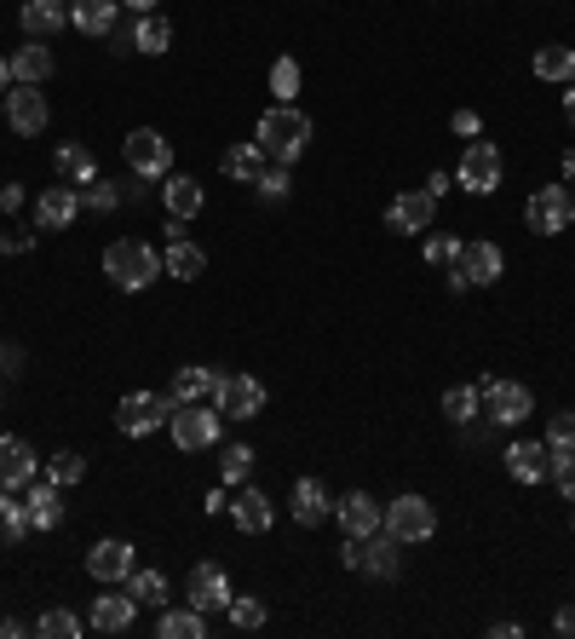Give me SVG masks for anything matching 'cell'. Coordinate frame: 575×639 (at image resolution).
<instances>
[{"label": "cell", "instance_id": "d6a6232c", "mask_svg": "<svg viewBox=\"0 0 575 639\" xmlns=\"http://www.w3.org/2000/svg\"><path fill=\"white\" fill-rule=\"evenodd\" d=\"M36 530L29 524V508L12 495V490H0V548H12V542H23V535Z\"/></svg>", "mask_w": 575, "mask_h": 639}, {"label": "cell", "instance_id": "bcb514c9", "mask_svg": "<svg viewBox=\"0 0 575 639\" xmlns=\"http://www.w3.org/2000/svg\"><path fill=\"white\" fill-rule=\"evenodd\" d=\"M254 185H259L270 201H282V196H288V167H282V161H277V167H265V174H259Z\"/></svg>", "mask_w": 575, "mask_h": 639}, {"label": "cell", "instance_id": "6da1fadb", "mask_svg": "<svg viewBox=\"0 0 575 639\" xmlns=\"http://www.w3.org/2000/svg\"><path fill=\"white\" fill-rule=\"evenodd\" d=\"M254 145L270 156V161H299L306 156V145H311V116H299L294 105H277V110H265L259 116V127H254Z\"/></svg>", "mask_w": 575, "mask_h": 639}, {"label": "cell", "instance_id": "277c9868", "mask_svg": "<svg viewBox=\"0 0 575 639\" xmlns=\"http://www.w3.org/2000/svg\"><path fill=\"white\" fill-rule=\"evenodd\" d=\"M121 156H127V167H132L139 179H167V174H174V145H167L156 127H132L127 145H121Z\"/></svg>", "mask_w": 575, "mask_h": 639}, {"label": "cell", "instance_id": "b9f144b4", "mask_svg": "<svg viewBox=\"0 0 575 639\" xmlns=\"http://www.w3.org/2000/svg\"><path fill=\"white\" fill-rule=\"evenodd\" d=\"M547 450H553V455H569V450H575V415H569V410H558V415L547 421Z\"/></svg>", "mask_w": 575, "mask_h": 639}, {"label": "cell", "instance_id": "7c38bea8", "mask_svg": "<svg viewBox=\"0 0 575 639\" xmlns=\"http://www.w3.org/2000/svg\"><path fill=\"white\" fill-rule=\"evenodd\" d=\"M334 519L346 524V535H375V530H386V508H380L368 490H351V495L334 501Z\"/></svg>", "mask_w": 575, "mask_h": 639}, {"label": "cell", "instance_id": "8fae6325", "mask_svg": "<svg viewBox=\"0 0 575 639\" xmlns=\"http://www.w3.org/2000/svg\"><path fill=\"white\" fill-rule=\"evenodd\" d=\"M484 410H489L495 426H518V421H529L535 397H529V386H518V381H484Z\"/></svg>", "mask_w": 575, "mask_h": 639}, {"label": "cell", "instance_id": "e575fe53", "mask_svg": "<svg viewBox=\"0 0 575 639\" xmlns=\"http://www.w3.org/2000/svg\"><path fill=\"white\" fill-rule=\"evenodd\" d=\"M535 76L569 87V81H575V47H541V52H535Z\"/></svg>", "mask_w": 575, "mask_h": 639}, {"label": "cell", "instance_id": "e0dca14e", "mask_svg": "<svg viewBox=\"0 0 575 639\" xmlns=\"http://www.w3.org/2000/svg\"><path fill=\"white\" fill-rule=\"evenodd\" d=\"M190 604H196L201 617L225 611V604H230V577H225L219 564H196V570H190Z\"/></svg>", "mask_w": 575, "mask_h": 639}, {"label": "cell", "instance_id": "9c48e42d", "mask_svg": "<svg viewBox=\"0 0 575 639\" xmlns=\"http://www.w3.org/2000/svg\"><path fill=\"white\" fill-rule=\"evenodd\" d=\"M214 410H219L225 421H254V415L265 410V386H259L254 375H219Z\"/></svg>", "mask_w": 575, "mask_h": 639}, {"label": "cell", "instance_id": "11a10c76", "mask_svg": "<svg viewBox=\"0 0 575 639\" xmlns=\"http://www.w3.org/2000/svg\"><path fill=\"white\" fill-rule=\"evenodd\" d=\"M564 116H569V121H575V81H569V87H564Z\"/></svg>", "mask_w": 575, "mask_h": 639}, {"label": "cell", "instance_id": "db71d44e", "mask_svg": "<svg viewBox=\"0 0 575 639\" xmlns=\"http://www.w3.org/2000/svg\"><path fill=\"white\" fill-rule=\"evenodd\" d=\"M23 633V622H12V617H0V639H18Z\"/></svg>", "mask_w": 575, "mask_h": 639}, {"label": "cell", "instance_id": "484cf974", "mask_svg": "<svg viewBox=\"0 0 575 639\" xmlns=\"http://www.w3.org/2000/svg\"><path fill=\"white\" fill-rule=\"evenodd\" d=\"M7 63H12V81H23V87H41V81L52 76V52H47L36 36H29V47H18Z\"/></svg>", "mask_w": 575, "mask_h": 639}, {"label": "cell", "instance_id": "f1b7e54d", "mask_svg": "<svg viewBox=\"0 0 575 639\" xmlns=\"http://www.w3.org/2000/svg\"><path fill=\"white\" fill-rule=\"evenodd\" d=\"M116 7H121V0H76L70 23L81 29V36H110V29H116Z\"/></svg>", "mask_w": 575, "mask_h": 639}, {"label": "cell", "instance_id": "ee69618b", "mask_svg": "<svg viewBox=\"0 0 575 639\" xmlns=\"http://www.w3.org/2000/svg\"><path fill=\"white\" fill-rule=\"evenodd\" d=\"M36 633H47V639H81V622H76L70 611H47V617L36 622Z\"/></svg>", "mask_w": 575, "mask_h": 639}, {"label": "cell", "instance_id": "5b68a950", "mask_svg": "<svg viewBox=\"0 0 575 639\" xmlns=\"http://www.w3.org/2000/svg\"><path fill=\"white\" fill-rule=\"evenodd\" d=\"M174 444L185 450V455H196V450H208L214 439H219V426H225V415L219 410H208V403H174Z\"/></svg>", "mask_w": 575, "mask_h": 639}, {"label": "cell", "instance_id": "d590c367", "mask_svg": "<svg viewBox=\"0 0 575 639\" xmlns=\"http://www.w3.org/2000/svg\"><path fill=\"white\" fill-rule=\"evenodd\" d=\"M167 272H174V277H185V283H196L201 272H208V254H201L196 243H185V237H174V248H167Z\"/></svg>", "mask_w": 575, "mask_h": 639}, {"label": "cell", "instance_id": "5bb4252c", "mask_svg": "<svg viewBox=\"0 0 575 639\" xmlns=\"http://www.w3.org/2000/svg\"><path fill=\"white\" fill-rule=\"evenodd\" d=\"M432 219H437V196H426V190H403L391 208H386V225L403 230V237H415V230H432Z\"/></svg>", "mask_w": 575, "mask_h": 639}, {"label": "cell", "instance_id": "ffe728a7", "mask_svg": "<svg viewBox=\"0 0 575 639\" xmlns=\"http://www.w3.org/2000/svg\"><path fill=\"white\" fill-rule=\"evenodd\" d=\"M357 542H363V564H357L363 577H380V582H386V577H397V548H403V542H397L391 530H375V535H357Z\"/></svg>", "mask_w": 575, "mask_h": 639}, {"label": "cell", "instance_id": "f6af8a7d", "mask_svg": "<svg viewBox=\"0 0 575 639\" xmlns=\"http://www.w3.org/2000/svg\"><path fill=\"white\" fill-rule=\"evenodd\" d=\"M116 201H121V196H116V185H98V179H92V185H81V208H98V214H110Z\"/></svg>", "mask_w": 575, "mask_h": 639}, {"label": "cell", "instance_id": "30bf717a", "mask_svg": "<svg viewBox=\"0 0 575 639\" xmlns=\"http://www.w3.org/2000/svg\"><path fill=\"white\" fill-rule=\"evenodd\" d=\"M455 185H460V190H472V196H489V190L500 185V150H495L489 139H472V150L460 156Z\"/></svg>", "mask_w": 575, "mask_h": 639}, {"label": "cell", "instance_id": "6f0895ef", "mask_svg": "<svg viewBox=\"0 0 575 639\" xmlns=\"http://www.w3.org/2000/svg\"><path fill=\"white\" fill-rule=\"evenodd\" d=\"M121 7H132V12H156V0H121Z\"/></svg>", "mask_w": 575, "mask_h": 639}, {"label": "cell", "instance_id": "ab89813d", "mask_svg": "<svg viewBox=\"0 0 575 639\" xmlns=\"http://www.w3.org/2000/svg\"><path fill=\"white\" fill-rule=\"evenodd\" d=\"M47 479H52V484H81V479H87V455L58 450V455L47 461Z\"/></svg>", "mask_w": 575, "mask_h": 639}, {"label": "cell", "instance_id": "9f6ffc18", "mask_svg": "<svg viewBox=\"0 0 575 639\" xmlns=\"http://www.w3.org/2000/svg\"><path fill=\"white\" fill-rule=\"evenodd\" d=\"M7 87H12V63H7V58H0V92H7Z\"/></svg>", "mask_w": 575, "mask_h": 639}, {"label": "cell", "instance_id": "ba28073f", "mask_svg": "<svg viewBox=\"0 0 575 639\" xmlns=\"http://www.w3.org/2000/svg\"><path fill=\"white\" fill-rule=\"evenodd\" d=\"M524 219H529V230H541V237H558V230H569V219H575V201H569L564 185H541L524 201Z\"/></svg>", "mask_w": 575, "mask_h": 639}, {"label": "cell", "instance_id": "ac0fdd59", "mask_svg": "<svg viewBox=\"0 0 575 639\" xmlns=\"http://www.w3.org/2000/svg\"><path fill=\"white\" fill-rule=\"evenodd\" d=\"M76 214H81V190L58 179V185H52V190L36 201V230H63V225H70Z\"/></svg>", "mask_w": 575, "mask_h": 639}, {"label": "cell", "instance_id": "4316f807", "mask_svg": "<svg viewBox=\"0 0 575 639\" xmlns=\"http://www.w3.org/2000/svg\"><path fill=\"white\" fill-rule=\"evenodd\" d=\"M52 167H58V179L63 185H92L98 179V161H92V150L87 145H58V156H52Z\"/></svg>", "mask_w": 575, "mask_h": 639}, {"label": "cell", "instance_id": "2e32d148", "mask_svg": "<svg viewBox=\"0 0 575 639\" xmlns=\"http://www.w3.org/2000/svg\"><path fill=\"white\" fill-rule=\"evenodd\" d=\"M87 570H92V582H127V570H132V548L121 542V535H105L92 553H87Z\"/></svg>", "mask_w": 575, "mask_h": 639}, {"label": "cell", "instance_id": "f546056e", "mask_svg": "<svg viewBox=\"0 0 575 639\" xmlns=\"http://www.w3.org/2000/svg\"><path fill=\"white\" fill-rule=\"evenodd\" d=\"M23 508H29V524H36V530H58V524H63V501H58V484H52V479H47V484H29Z\"/></svg>", "mask_w": 575, "mask_h": 639}, {"label": "cell", "instance_id": "7dc6e473", "mask_svg": "<svg viewBox=\"0 0 575 639\" xmlns=\"http://www.w3.org/2000/svg\"><path fill=\"white\" fill-rule=\"evenodd\" d=\"M547 479H553L569 501H575V450H569V455H553V473H547Z\"/></svg>", "mask_w": 575, "mask_h": 639}, {"label": "cell", "instance_id": "7402d4cb", "mask_svg": "<svg viewBox=\"0 0 575 639\" xmlns=\"http://www.w3.org/2000/svg\"><path fill=\"white\" fill-rule=\"evenodd\" d=\"M132 617H139L132 593H98V599H92V628H98V633H127Z\"/></svg>", "mask_w": 575, "mask_h": 639}, {"label": "cell", "instance_id": "4dcf8cb0", "mask_svg": "<svg viewBox=\"0 0 575 639\" xmlns=\"http://www.w3.org/2000/svg\"><path fill=\"white\" fill-rule=\"evenodd\" d=\"M127 593H132V604L161 611V604H167V577H161V570H139V564H132L127 570Z\"/></svg>", "mask_w": 575, "mask_h": 639}, {"label": "cell", "instance_id": "7a4b0ae2", "mask_svg": "<svg viewBox=\"0 0 575 639\" xmlns=\"http://www.w3.org/2000/svg\"><path fill=\"white\" fill-rule=\"evenodd\" d=\"M105 277H110L121 294H139V288H150V283L161 277V254H156L150 243H139V237H121V243L105 248Z\"/></svg>", "mask_w": 575, "mask_h": 639}, {"label": "cell", "instance_id": "52a82bcc", "mask_svg": "<svg viewBox=\"0 0 575 639\" xmlns=\"http://www.w3.org/2000/svg\"><path fill=\"white\" fill-rule=\"evenodd\" d=\"M449 288H489L500 272H506V259H500V248L495 243H460V259L449 265Z\"/></svg>", "mask_w": 575, "mask_h": 639}, {"label": "cell", "instance_id": "681fc988", "mask_svg": "<svg viewBox=\"0 0 575 639\" xmlns=\"http://www.w3.org/2000/svg\"><path fill=\"white\" fill-rule=\"evenodd\" d=\"M29 248H36L29 230H0V254H29Z\"/></svg>", "mask_w": 575, "mask_h": 639}, {"label": "cell", "instance_id": "d6986e66", "mask_svg": "<svg viewBox=\"0 0 575 639\" xmlns=\"http://www.w3.org/2000/svg\"><path fill=\"white\" fill-rule=\"evenodd\" d=\"M36 450H29L23 439H0V490H23L36 484Z\"/></svg>", "mask_w": 575, "mask_h": 639}, {"label": "cell", "instance_id": "8d00e7d4", "mask_svg": "<svg viewBox=\"0 0 575 639\" xmlns=\"http://www.w3.org/2000/svg\"><path fill=\"white\" fill-rule=\"evenodd\" d=\"M156 633H161V639H201V633H208V622H201V611L190 604V611H167V617L156 622Z\"/></svg>", "mask_w": 575, "mask_h": 639}, {"label": "cell", "instance_id": "8992f818", "mask_svg": "<svg viewBox=\"0 0 575 639\" xmlns=\"http://www.w3.org/2000/svg\"><path fill=\"white\" fill-rule=\"evenodd\" d=\"M386 530L397 535V542H432L437 535V508L426 495H397L386 508Z\"/></svg>", "mask_w": 575, "mask_h": 639}, {"label": "cell", "instance_id": "f35d334b", "mask_svg": "<svg viewBox=\"0 0 575 639\" xmlns=\"http://www.w3.org/2000/svg\"><path fill=\"white\" fill-rule=\"evenodd\" d=\"M270 92H277V105H294V98H299V63L294 58L270 63Z\"/></svg>", "mask_w": 575, "mask_h": 639}, {"label": "cell", "instance_id": "83f0119b", "mask_svg": "<svg viewBox=\"0 0 575 639\" xmlns=\"http://www.w3.org/2000/svg\"><path fill=\"white\" fill-rule=\"evenodd\" d=\"M328 513H334V501H328V490H323L317 479H299V484H294V519H299V524L311 530V524H323Z\"/></svg>", "mask_w": 575, "mask_h": 639}, {"label": "cell", "instance_id": "f907efd6", "mask_svg": "<svg viewBox=\"0 0 575 639\" xmlns=\"http://www.w3.org/2000/svg\"><path fill=\"white\" fill-rule=\"evenodd\" d=\"M455 132H460V139H478V132H484V116H478V110H455Z\"/></svg>", "mask_w": 575, "mask_h": 639}, {"label": "cell", "instance_id": "603a6c76", "mask_svg": "<svg viewBox=\"0 0 575 639\" xmlns=\"http://www.w3.org/2000/svg\"><path fill=\"white\" fill-rule=\"evenodd\" d=\"M18 23H23V36H58L63 23H70V7L63 0H23V12H18Z\"/></svg>", "mask_w": 575, "mask_h": 639}, {"label": "cell", "instance_id": "7bdbcfd3", "mask_svg": "<svg viewBox=\"0 0 575 639\" xmlns=\"http://www.w3.org/2000/svg\"><path fill=\"white\" fill-rule=\"evenodd\" d=\"M219 473H225V484H248V473H254V450H248V444H230Z\"/></svg>", "mask_w": 575, "mask_h": 639}, {"label": "cell", "instance_id": "cb8c5ba5", "mask_svg": "<svg viewBox=\"0 0 575 639\" xmlns=\"http://www.w3.org/2000/svg\"><path fill=\"white\" fill-rule=\"evenodd\" d=\"M214 386H219V375L214 368H201V363H185V368H174V403H214Z\"/></svg>", "mask_w": 575, "mask_h": 639}, {"label": "cell", "instance_id": "4fadbf2b", "mask_svg": "<svg viewBox=\"0 0 575 639\" xmlns=\"http://www.w3.org/2000/svg\"><path fill=\"white\" fill-rule=\"evenodd\" d=\"M0 110H7L12 132H23V139H36V132H47V98L36 87H12V98H0Z\"/></svg>", "mask_w": 575, "mask_h": 639}, {"label": "cell", "instance_id": "74e56055", "mask_svg": "<svg viewBox=\"0 0 575 639\" xmlns=\"http://www.w3.org/2000/svg\"><path fill=\"white\" fill-rule=\"evenodd\" d=\"M478 410H484V392H472V386H449V392H444V415H449L455 426H466Z\"/></svg>", "mask_w": 575, "mask_h": 639}, {"label": "cell", "instance_id": "1f68e13d", "mask_svg": "<svg viewBox=\"0 0 575 639\" xmlns=\"http://www.w3.org/2000/svg\"><path fill=\"white\" fill-rule=\"evenodd\" d=\"M132 47H139V52H167V47H174V23H167L161 12H139V29H132Z\"/></svg>", "mask_w": 575, "mask_h": 639}, {"label": "cell", "instance_id": "9a60e30c", "mask_svg": "<svg viewBox=\"0 0 575 639\" xmlns=\"http://www.w3.org/2000/svg\"><path fill=\"white\" fill-rule=\"evenodd\" d=\"M230 519L242 535H265L270 519H277V508H270V495L254 490V484H236V501H230Z\"/></svg>", "mask_w": 575, "mask_h": 639}, {"label": "cell", "instance_id": "44dd1931", "mask_svg": "<svg viewBox=\"0 0 575 639\" xmlns=\"http://www.w3.org/2000/svg\"><path fill=\"white\" fill-rule=\"evenodd\" d=\"M506 473H513L518 484H541L553 473V450H547V439L541 444H513L506 450Z\"/></svg>", "mask_w": 575, "mask_h": 639}, {"label": "cell", "instance_id": "c3c4849f", "mask_svg": "<svg viewBox=\"0 0 575 639\" xmlns=\"http://www.w3.org/2000/svg\"><path fill=\"white\" fill-rule=\"evenodd\" d=\"M426 259H432V265H455V259H460V243H455V237H426Z\"/></svg>", "mask_w": 575, "mask_h": 639}, {"label": "cell", "instance_id": "816d5d0a", "mask_svg": "<svg viewBox=\"0 0 575 639\" xmlns=\"http://www.w3.org/2000/svg\"><path fill=\"white\" fill-rule=\"evenodd\" d=\"M0 208L18 214V208H23V185H0Z\"/></svg>", "mask_w": 575, "mask_h": 639}, {"label": "cell", "instance_id": "d4e9b609", "mask_svg": "<svg viewBox=\"0 0 575 639\" xmlns=\"http://www.w3.org/2000/svg\"><path fill=\"white\" fill-rule=\"evenodd\" d=\"M161 201H167V214H174V219H196V214H201V201H208V196H201V185H196L190 174H167Z\"/></svg>", "mask_w": 575, "mask_h": 639}, {"label": "cell", "instance_id": "f5cc1de1", "mask_svg": "<svg viewBox=\"0 0 575 639\" xmlns=\"http://www.w3.org/2000/svg\"><path fill=\"white\" fill-rule=\"evenodd\" d=\"M553 628H558V633H575V604H564V611L553 617Z\"/></svg>", "mask_w": 575, "mask_h": 639}, {"label": "cell", "instance_id": "60d3db41", "mask_svg": "<svg viewBox=\"0 0 575 639\" xmlns=\"http://www.w3.org/2000/svg\"><path fill=\"white\" fill-rule=\"evenodd\" d=\"M225 617H230V628H265V617H270V611H265V599H248V593L236 599V593H230Z\"/></svg>", "mask_w": 575, "mask_h": 639}, {"label": "cell", "instance_id": "836d02e7", "mask_svg": "<svg viewBox=\"0 0 575 639\" xmlns=\"http://www.w3.org/2000/svg\"><path fill=\"white\" fill-rule=\"evenodd\" d=\"M259 161H265V150H259V145H230V150L219 156V167H225V179H242V185H254V179L265 174Z\"/></svg>", "mask_w": 575, "mask_h": 639}, {"label": "cell", "instance_id": "3957f363", "mask_svg": "<svg viewBox=\"0 0 575 639\" xmlns=\"http://www.w3.org/2000/svg\"><path fill=\"white\" fill-rule=\"evenodd\" d=\"M174 421V397L167 392H127L121 410H116V426L127 432V439H150L156 426Z\"/></svg>", "mask_w": 575, "mask_h": 639}, {"label": "cell", "instance_id": "680465c9", "mask_svg": "<svg viewBox=\"0 0 575 639\" xmlns=\"http://www.w3.org/2000/svg\"><path fill=\"white\" fill-rule=\"evenodd\" d=\"M564 179H569V185H575V150H569V156H564Z\"/></svg>", "mask_w": 575, "mask_h": 639}]
</instances>
